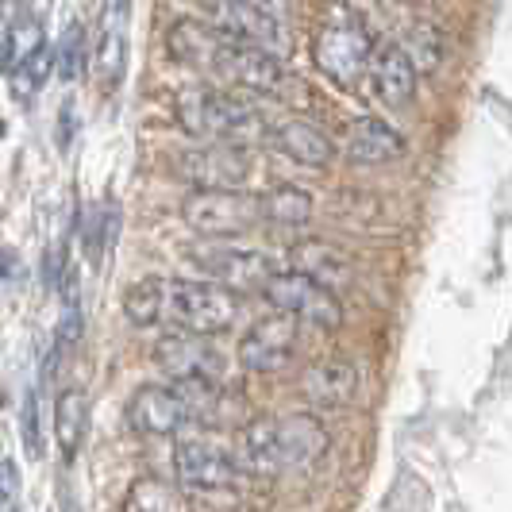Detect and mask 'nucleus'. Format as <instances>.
<instances>
[{
	"label": "nucleus",
	"instance_id": "obj_29",
	"mask_svg": "<svg viewBox=\"0 0 512 512\" xmlns=\"http://www.w3.org/2000/svg\"><path fill=\"white\" fill-rule=\"evenodd\" d=\"M20 432H24V451H27V455H31V459H43V428H39V389H27Z\"/></svg>",
	"mask_w": 512,
	"mask_h": 512
},
{
	"label": "nucleus",
	"instance_id": "obj_12",
	"mask_svg": "<svg viewBox=\"0 0 512 512\" xmlns=\"http://www.w3.org/2000/svg\"><path fill=\"white\" fill-rule=\"evenodd\" d=\"M255 162L243 143L208 139V147H189L174 158V174L193 189H243Z\"/></svg>",
	"mask_w": 512,
	"mask_h": 512
},
{
	"label": "nucleus",
	"instance_id": "obj_26",
	"mask_svg": "<svg viewBox=\"0 0 512 512\" xmlns=\"http://www.w3.org/2000/svg\"><path fill=\"white\" fill-rule=\"evenodd\" d=\"M85 62H89V47H85V27L70 24L66 31H62L58 47H54V70H58V74H62V81L70 85V81H77V77H81Z\"/></svg>",
	"mask_w": 512,
	"mask_h": 512
},
{
	"label": "nucleus",
	"instance_id": "obj_24",
	"mask_svg": "<svg viewBox=\"0 0 512 512\" xmlns=\"http://www.w3.org/2000/svg\"><path fill=\"white\" fill-rule=\"evenodd\" d=\"M51 70H54V51L43 43L35 54H27L20 66L8 70V77H12V97H16V101H31V97L47 85Z\"/></svg>",
	"mask_w": 512,
	"mask_h": 512
},
{
	"label": "nucleus",
	"instance_id": "obj_14",
	"mask_svg": "<svg viewBox=\"0 0 512 512\" xmlns=\"http://www.w3.org/2000/svg\"><path fill=\"white\" fill-rule=\"evenodd\" d=\"M205 12L208 24L220 27L231 39L255 43V47L274 54H289V47H293L278 12H266L255 0H205Z\"/></svg>",
	"mask_w": 512,
	"mask_h": 512
},
{
	"label": "nucleus",
	"instance_id": "obj_6",
	"mask_svg": "<svg viewBox=\"0 0 512 512\" xmlns=\"http://www.w3.org/2000/svg\"><path fill=\"white\" fill-rule=\"evenodd\" d=\"M312 58H316V70L328 77L332 85L351 89L370 70L374 35H370V27L362 24V16L339 8L332 20L320 27V35L312 43Z\"/></svg>",
	"mask_w": 512,
	"mask_h": 512
},
{
	"label": "nucleus",
	"instance_id": "obj_19",
	"mask_svg": "<svg viewBox=\"0 0 512 512\" xmlns=\"http://www.w3.org/2000/svg\"><path fill=\"white\" fill-rule=\"evenodd\" d=\"M347 154L355 162H366V166H382V162H397L405 154V139L389 128L378 116H362L347 128V139H343Z\"/></svg>",
	"mask_w": 512,
	"mask_h": 512
},
{
	"label": "nucleus",
	"instance_id": "obj_22",
	"mask_svg": "<svg viewBox=\"0 0 512 512\" xmlns=\"http://www.w3.org/2000/svg\"><path fill=\"white\" fill-rule=\"evenodd\" d=\"M258 208H262V220H270V224H282V228H301L312 220V193L305 189H297V185H278V189H270V193H262L258 197Z\"/></svg>",
	"mask_w": 512,
	"mask_h": 512
},
{
	"label": "nucleus",
	"instance_id": "obj_25",
	"mask_svg": "<svg viewBox=\"0 0 512 512\" xmlns=\"http://www.w3.org/2000/svg\"><path fill=\"white\" fill-rule=\"evenodd\" d=\"M401 51L409 54V62L416 66V74H436L439 62H443V39H439L436 27L420 24L401 39Z\"/></svg>",
	"mask_w": 512,
	"mask_h": 512
},
{
	"label": "nucleus",
	"instance_id": "obj_9",
	"mask_svg": "<svg viewBox=\"0 0 512 512\" xmlns=\"http://www.w3.org/2000/svg\"><path fill=\"white\" fill-rule=\"evenodd\" d=\"M154 362L170 382L189 385H220L228 374V359L201 332H170L154 343Z\"/></svg>",
	"mask_w": 512,
	"mask_h": 512
},
{
	"label": "nucleus",
	"instance_id": "obj_8",
	"mask_svg": "<svg viewBox=\"0 0 512 512\" xmlns=\"http://www.w3.org/2000/svg\"><path fill=\"white\" fill-rule=\"evenodd\" d=\"M258 293L266 297L270 308L289 312V316L305 320L312 328H320V332H335V328L343 324V305H339L335 289L312 282V278L297 274V270H282V274L274 270Z\"/></svg>",
	"mask_w": 512,
	"mask_h": 512
},
{
	"label": "nucleus",
	"instance_id": "obj_33",
	"mask_svg": "<svg viewBox=\"0 0 512 512\" xmlns=\"http://www.w3.org/2000/svg\"><path fill=\"white\" fill-rule=\"evenodd\" d=\"M405 4H424V0H405Z\"/></svg>",
	"mask_w": 512,
	"mask_h": 512
},
{
	"label": "nucleus",
	"instance_id": "obj_23",
	"mask_svg": "<svg viewBox=\"0 0 512 512\" xmlns=\"http://www.w3.org/2000/svg\"><path fill=\"white\" fill-rule=\"evenodd\" d=\"M47 39H43V20L31 12V8H24L16 20H12V27H8V43H4V70H12V66H20L27 54H35L39 47H43Z\"/></svg>",
	"mask_w": 512,
	"mask_h": 512
},
{
	"label": "nucleus",
	"instance_id": "obj_35",
	"mask_svg": "<svg viewBox=\"0 0 512 512\" xmlns=\"http://www.w3.org/2000/svg\"><path fill=\"white\" fill-rule=\"evenodd\" d=\"M0 401H4V397H0Z\"/></svg>",
	"mask_w": 512,
	"mask_h": 512
},
{
	"label": "nucleus",
	"instance_id": "obj_7",
	"mask_svg": "<svg viewBox=\"0 0 512 512\" xmlns=\"http://www.w3.org/2000/svg\"><path fill=\"white\" fill-rule=\"evenodd\" d=\"M181 220L205 239H235L262 220V208L243 189H193L181 201Z\"/></svg>",
	"mask_w": 512,
	"mask_h": 512
},
{
	"label": "nucleus",
	"instance_id": "obj_17",
	"mask_svg": "<svg viewBox=\"0 0 512 512\" xmlns=\"http://www.w3.org/2000/svg\"><path fill=\"white\" fill-rule=\"evenodd\" d=\"M289 266L328 289H347L355 282V262L324 239H305V243L289 247Z\"/></svg>",
	"mask_w": 512,
	"mask_h": 512
},
{
	"label": "nucleus",
	"instance_id": "obj_32",
	"mask_svg": "<svg viewBox=\"0 0 512 512\" xmlns=\"http://www.w3.org/2000/svg\"><path fill=\"white\" fill-rule=\"evenodd\" d=\"M255 4H262V8H266V12H278V8H282L285 0H255Z\"/></svg>",
	"mask_w": 512,
	"mask_h": 512
},
{
	"label": "nucleus",
	"instance_id": "obj_27",
	"mask_svg": "<svg viewBox=\"0 0 512 512\" xmlns=\"http://www.w3.org/2000/svg\"><path fill=\"white\" fill-rule=\"evenodd\" d=\"M181 505H185V501H181L178 489L158 482V478L135 482L131 493L124 497V509H131V512H162V509H181Z\"/></svg>",
	"mask_w": 512,
	"mask_h": 512
},
{
	"label": "nucleus",
	"instance_id": "obj_4",
	"mask_svg": "<svg viewBox=\"0 0 512 512\" xmlns=\"http://www.w3.org/2000/svg\"><path fill=\"white\" fill-rule=\"evenodd\" d=\"M178 124L197 139H220V143H243L255 147L270 135V120L251 97L235 93L228 85H189L181 89Z\"/></svg>",
	"mask_w": 512,
	"mask_h": 512
},
{
	"label": "nucleus",
	"instance_id": "obj_5",
	"mask_svg": "<svg viewBox=\"0 0 512 512\" xmlns=\"http://www.w3.org/2000/svg\"><path fill=\"white\" fill-rule=\"evenodd\" d=\"M220 397V385H143L128 401V424L139 436H178L201 424Z\"/></svg>",
	"mask_w": 512,
	"mask_h": 512
},
{
	"label": "nucleus",
	"instance_id": "obj_10",
	"mask_svg": "<svg viewBox=\"0 0 512 512\" xmlns=\"http://www.w3.org/2000/svg\"><path fill=\"white\" fill-rule=\"evenodd\" d=\"M174 474L181 489H197V493H220L235 489L243 478V466L235 459V451L224 447L212 436H185L174 447Z\"/></svg>",
	"mask_w": 512,
	"mask_h": 512
},
{
	"label": "nucleus",
	"instance_id": "obj_30",
	"mask_svg": "<svg viewBox=\"0 0 512 512\" xmlns=\"http://www.w3.org/2000/svg\"><path fill=\"white\" fill-rule=\"evenodd\" d=\"M16 493H20L16 462H12V455L0 451V505H16Z\"/></svg>",
	"mask_w": 512,
	"mask_h": 512
},
{
	"label": "nucleus",
	"instance_id": "obj_34",
	"mask_svg": "<svg viewBox=\"0 0 512 512\" xmlns=\"http://www.w3.org/2000/svg\"><path fill=\"white\" fill-rule=\"evenodd\" d=\"M0 135H4V124H0Z\"/></svg>",
	"mask_w": 512,
	"mask_h": 512
},
{
	"label": "nucleus",
	"instance_id": "obj_16",
	"mask_svg": "<svg viewBox=\"0 0 512 512\" xmlns=\"http://www.w3.org/2000/svg\"><path fill=\"white\" fill-rule=\"evenodd\" d=\"M301 393L316 409H347L359 393V370L347 359H328L308 366L301 378Z\"/></svg>",
	"mask_w": 512,
	"mask_h": 512
},
{
	"label": "nucleus",
	"instance_id": "obj_2",
	"mask_svg": "<svg viewBox=\"0 0 512 512\" xmlns=\"http://www.w3.org/2000/svg\"><path fill=\"white\" fill-rule=\"evenodd\" d=\"M124 316L135 328L220 335L239 320V297L216 282L143 278L124 293Z\"/></svg>",
	"mask_w": 512,
	"mask_h": 512
},
{
	"label": "nucleus",
	"instance_id": "obj_20",
	"mask_svg": "<svg viewBox=\"0 0 512 512\" xmlns=\"http://www.w3.org/2000/svg\"><path fill=\"white\" fill-rule=\"evenodd\" d=\"M285 158L301 162V166H328L335 158L332 139L320 128H312L305 120H282V124H270V135H266Z\"/></svg>",
	"mask_w": 512,
	"mask_h": 512
},
{
	"label": "nucleus",
	"instance_id": "obj_31",
	"mask_svg": "<svg viewBox=\"0 0 512 512\" xmlns=\"http://www.w3.org/2000/svg\"><path fill=\"white\" fill-rule=\"evenodd\" d=\"M58 116H62V120H58V143L66 147V143H70V135H74V104L66 101V108H62Z\"/></svg>",
	"mask_w": 512,
	"mask_h": 512
},
{
	"label": "nucleus",
	"instance_id": "obj_11",
	"mask_svg": "<svg viewBox=\"0 0 512 512\" xmlns=\"http://www.w3.org/2000/svg\"><path fill=\"white\" fill-rule=\"evenodd\" d=\"M131 51V0H101L97 31L89 47V74L101 85V93H116L128 74Z\"/></svg>",
	"mask_w": 512,
	"mask_h": 512
},
{
	"label": "nucleus",
	"instance_id": "obj_18",
	"mask_svg": "<svg viewBox=\"0 0 512 512\" xmlns=\"http://www.w3.org/2000/svg\"><path fill=\"white\" fill-rule=\"evenodd\" d=\"M370 93L385 108H405L416 97V66L401 47H385L382 54L370 58Z\"/></svg>",
	"mask_w": 512,
	"mask_h": 512
},
{
	"label": "nucleus",
	"instance_id": "obj_15",
	"mask_svg": "<svg viewBox=\"0 0 512 512\" xmlns=\"http://www.w3.org/2000/svg\"><path fill=\"white\" fill-rule=\"evenodd\" d=\"M297 316L278 312L255 320L251 332L239 339V366L251 370V374H278L282 366H289L293 351H297Z\"/></svg>",
	"mask_w": 512,
	"mask_h": 512
},
{
	"label": "nucleus",
	"instance_id": "obj_13",
	"mask_svg": "<svg viewBox=\"0 0 512 512\" xmlns=\"http://www.w3.org/2000/svg\"><path fill=\"white\" fill-rule=\"evenodd\" d=\"M185 258L205 274L208 282L224 285L231 293H258L266 285V278L274 274V262L266 255L231 247V243H216V239H208L201 247H189Z\"/></svg>",
	"mask_w": 512,
	"mask_h": 512
},
{
	"label": "nucleus",
	"instance_id": "obj_21",
	"mask_svg": "<svg viewBox=\"0 0 512 512\" xmlns=\"http://www.w3.org/2000/svg\"><path fill=\"white\" fill-rule=\"evenodd\" d=\"M85 428H89V397L81 389H62L58 393V409H54V439L62 462H74L81 443H85Z\"/></svg>",
	"mask_w": 512,
	"mask_h": 512
},
{
	"label": "nucleus",
	"instance_id": "obj_1",
	"mask_svg": "<svg viewBox=\"0 0 512 512\" xmlns=\"http://www.w3.org/2000/svg\"><path fill=\"white\" fill-rule=\"evenodd\" d=\"M166 47L181 66L205 74L216 85H228V89L285 97L297 85L285 74L282 54L262 51V47L243 43V39H231L220 27L201 24V20H178L166 35Z\"/></svg>",
	"mask_w": 512,
	"mask_h": 512
},
{
	"label": "nucleus",
	"instance_id": "obj_28",
	"mask_svg": "<svg viewBox=\"0 0 512 512\" xmlns=\"http://www.w3.org/2000/svg\"><path fill=\"white\" fill-rule=\"evenodd\" d=\"M116 231H120V216H116V208H108V205L93 208V212H89V220H85V231H81V235H85V255L97 262V258L104 255V247L116 239Z\"/></svg>",
	"mask_w": 512,
	"mask_h": 512
},
{
	"label": "nucleus",
	"instance_id": "obj_3",
	"mask_svg": "<svg viewBox=\"0 0 512 512\" xmlns=\"http://www.w3.org/2000/svg\"><path fill=\"white\" fill-rule=\"evenodd\" d=\"M332 439L316 416H278V420H251L239 432L235 459L243 474L278 478L293 470H308L328 455Z\"/></svg>",
	"mask_w": 512,
	"mask_h": 512
}]
</instances>
